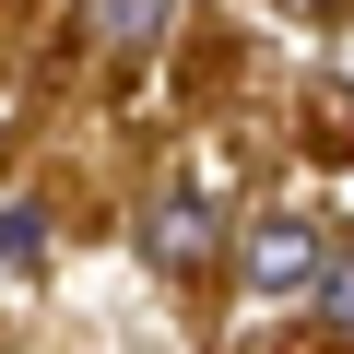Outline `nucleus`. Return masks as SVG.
I'll use <instances>...</instances> for the list:
<instances>
[{"mask_svg": "<svg viewBox=\"0 0 354 354\" xmlns=\"http://www.w3.org/2000/svg\"><path fill=\"white\" fill-rule=\"evenodd\" d=\"M319 260H330V236H319V225H295V213H260V225L236 236L248 295H307V283H319Z\"/></svg>", "mask_w": 354, "mask_h": 354, "instance_id": "f257e3e1", "label": "nucleus"}, {"mask_svg": "<svg viewBox=\"0 0 354 354\" xmlns=\"http://www.w3.org/2000/svg\"><path fill=\"white\" fill-rule=\"evenodd\" d=\"M142 248H153L165 272H201V260L225 248V225H213V189H177V201H153V225H142Z\"/></svg>", "mask_w": 354, "mask_h": 354, "instance_id": "f03ea898", "label": "nucleus"}, {"mask_svg": "<svg viewBox=\"0 0 354 354\" xmlns=\"http://www.w3.org/2000/svg\"><path fill=\"white\" fill-rule=\"evenodd\" d=\"M177 24V0H83V36H106V48H153Z\"/></svg>", "mask_w": 354, "mask_h": 354, "instance_id": "7ed1b4c3", "label": "nucleus"}, {"mask_svg": "<svg viewBox=\"0 0 354 354\" xmlns=\"http://www.w3.org/2000/svg\"><path fill=\"white\" fill-rule=\"evenodd\" d=\"M0 260H12V272H36V260H48V213H36V201L0 213Z\"/></svg>", "mask_w": 354, "mask_h": 354, "instance_id": "20e7f679", "label": "nucleus"}, {"mask_svg": "<svg viewBox=\"0 0 354 354\" xmlns=\"http://www.w3.org/2000/svg\"><path fill=\"white\" fill-rule=\"evenodd\" d=\"M307 295H319V319H342V330H354V248H330V260H319V283H307Z\"/></svg>", "mask_w": 354, "mask_h": 354, "instance_id": "39448f33", "label": "nucleus"}, {"mask_svg": "<svg viewBox=\"0 0 354 354\" xmlns=\"http://www.w3.org/2000/svg\"><path fill=\"white\" fill-rule=\"evenodd\" d=\"M295 12H342V0H295Z\"/></svg>", "mask_w": 354, "mask_h": 354, "instance_id": "423d86ee", "label": "nucleus"}]
</instances>
